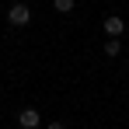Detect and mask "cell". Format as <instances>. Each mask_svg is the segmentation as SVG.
<instances>
[{
  "instance_id": "cell-1",
  "label": "cell",
  "mask_w": 129,
  "mask_h": 129,
  "mask_svg": "<svg viewBox=\"0 0 129 129\" xmlns=\"http://www.w3.org/2000/svg\"><path fill=\"white\" fill-rule=\"evenodd\" d=\"M28 21H31V7H28V4H11V11H7V24L24 28Z\"/></svg>"
},
{
  "instance_id": "cell-2",
  "label": "cell",
  "mask_w": 129,
  "mask_h": 129,
  "mask_svg": "<svg viewBox=\"0 0 129 129\" xmlns=\"http://www.w3.org/2000/svg\"><path fill=\"white\" fill-rule=\"evenodd\" d=\"M39 122H42L39 119V108H24L21 115H18V126L21 129H39Z\"/></svg>"
},
{
  "instance_id": "cell-3",
  "label": "cell",
  "mask_w": 129,
  "mask_h": 129,
  "mask_svg": "<svg viewBox=\"0 0 129 129\" xmlns=\"http://www.w3.org/2000/svg\"><path fill=\"white\" fill-rule=\"evenodd\" d=\"M122 31H126V18H119V14H108V18H105V35H115V39H119Z\"/></svg>"
},
{
  "instance_id": "cell-4",
  "label": "cell",
  "mask_w": 129,
  "mask_h": 129,
  "mask_svg": "<svg viewBox=\"0 0 129 129\" xmlns=\"http://www.w3.org/2000/svg\"><path fill=\"white\" fill-rule=\"evenodd\" d=\"M122 52V42L115 39V35H108V42H105V56H119Z\"/></svg>"
},
{
  "instance_id": "cell-5",
  "label": "cell",
  "mask_w": 129,
  "mask_h": 129,
  "mask_svg": "<svg viewBox=\"0 0 129 129\" xmlns=\"http://www.w3.org/2000/svg\"><path fill=\"white\" fill-rule=\"evenodd\" d=\"M52 7H56L59 14H70V11H73V0H52Z\"/></svg>"
},
{
  "instance_id": "cell-6",
  "label": "cell",
  "mask_w": 129,
  "mask_h": 129,
  "mask_svg": "<svg viewBox=\"0 0 129 129\" xmlns=\"http://www.w3.org/2000/svg\"><path fill=\"white\" fill-rule=\"evenodd\" d=\"M45 129H66V126H63V122H49Z\"/></svg>"
},
{
  "instance_id": "cell-7",
  "label": "cell",
  "mask_w": 129,
  "mask_h": 129,
  "mask_svg": "<svg viewBox=\"0 0 129 129\" xmlns=\"http://www.w3.org/2000/svg\"><path fill=\"white\" fill-rule=\"evenodd\" d=\"M126 63H129V59H126Z\"/></svg>"
}]
</instances>
